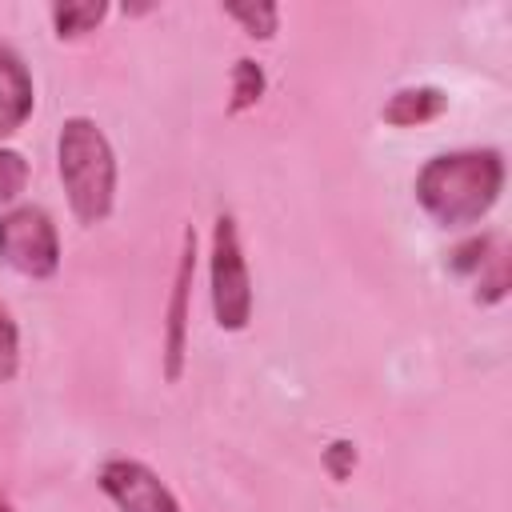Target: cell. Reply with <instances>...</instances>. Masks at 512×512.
<instances>
[{"mask_svg": "<svg viewBox=\"0 0 512 512\" xmlns=\"http://www.w3.org/2000/svg\"><path fill=\"white\" fill-rule=\"evenodd\" d=\"M324 460H328V472H332L336 480H344V476L352 472V464H356V448H352L348 440H336V444H328Z\"/></svg>", "mask_w": 512, "mask_h": 512, "instance_id": "cell-15", "label": "cell"}, {"mask_svg": "<svg viewBox=\"0 0 512 512\" xmlns=\"http://www.w3.org/2000/svg\"><path fill=\"white\" fill-rule=\"evenodd\" d=\"M504 184V164L492 148H464L432 156L416 176V200L424 212L448 228L480 220Z\"/></svg>", "mask_w": 512, "mask_h": 512, "instance_id": "cell-1", "label": "cell"}, {"mask_svg": "<svg viewBox=\"0 0 512 512\" xmlns=\"http://www.w3.org/2000/svg\"><path fill=\"white\" fill-rule=\"evenodd\" d=\"M232 112H244V108H252L256 100H260V92H264V72H260V64L256 60H236V68H232Z\"/></svg>", "mask_w": 512, "mask_h": 512, "instance_id": "cell-10", "label": "cell"}, {"mask_svg": "<svg viewBox=\"0 0 512 512\" xmlns=\"http://www.w3.org/2000/svg\"><path fill=\"white\" fill-rule=\"evenodd\" d=\"M24 180H28V164L16 148H0V204L16 200L24 192Z\"/></svg>", "mask_w": 512, "mask_h": 512, "instance_id": "cell-11", "label": "cell"}, {"mask_svg": "<svg viewBox=\"0 0 512 512\" xmlns=\"http://www.w3.org/2000/svg\"><path fill=\"white\" fill-rule=\"evenodd\" d=\"M212 312H216V324L228 332L244 328L252 312L248 264H244L232 216H216V228H212Z\"/></svg>", "mask_w": 512, "mask_h": 512, "instance_id": "cell-3", "label": "cell"}, {"mask_svg": "<svg viewBox=\"0 0 512 512\" xmlns=\"http://www.w3.org/2000/svg\"><path fill=\"white\" fill-rule=\"evenodd\" d=\"M440 112H444V92L440 88H400L384 104V120L388 124H400V128L424 124V120H432Z\"/></svg>", "mask_w": 512, "mask_h": 512, "instance_id": "cell-8", "label": "cell"}, {"mask_svg": "<svg viewBox=\"0 0 512 512\" xmlns=\"http://www.w3.org/2000/svg\"><path fill=\"white\" fill-rule=\"evenodd\" d=\"M104 4L100 0H84V4H56L52 8V24L60 36H80V32H92L100 20H104Z\"/></svg>", "mask_w": 512, "mask_h": 512, "instance_id": "cell-9", "label": "cell"}, {"mask_svg": "<svg viewBox=\"0 0 512 512\" xmlns=\"http://www.w3.org/2000/svg\"><path fill=\"white\" fill-rule=\"evenodd\" d=\"M16 360H20V344H16V324L8 320V312L0 308V380L16 376Z\"/></svg>", "mask_w": 512, "mask_h": 512, "instance_id": "cell-13", "label": "cell"}, {"mask_svg": "<svg viewBox=\"0 0 512 512\" xmlns=\"http://www.w3.org/2000/svg\"><path fill=\"white\" fill-rule=\"evenodd\" d=\"M100 488L116 500L120 512H180L176 496L140 460H108L100 468Z\"/></svg>", "mask_w": 512, "mask_h": 512, "instance_id": "cell-5", "label": "cell"}, {"mask_svg": "<svg viewBox=\"0 0 512 512\" xmlns=\"http://www.w3.org/2000/svg\"><path fill=\"white\" fill-rule=\"evenodd\" d=\"M0 260L32 280L52 276L60 264V244H56L52 220L32 204L4 212L0 216Z\"/></svg>", "mask_w": 512, "mask_h": 512, "instance_id": "cell-4", "label": "cell"}, {"mask_svg": "<svg viewBox=\"0 0 512 512\" xmlns=\"http://www.w3.org/2000/svg\"><path fill=\"white\" fill-rule=\"evenodd\" d=\"M0 512H12V508H8V500H4V496H0Z\"/></svg>", "mask_w": 512, "mask_h": 512, "instance_id": "cell-16", "label": "cell"}, {"mask_svg": "<svg viewBox=\"0 0 512 512\" xmlns=\"http://www.w3.org/2000/svg\"><path fill=\"white\" fill-rule=\"evenodd\" d=\"M488 244L492 240H468L464 248H456V256H452V268L456 272H476V268H484V252H488Z\"/></svg>", "mask_w": 512, "mask_h": 512, "instance_id": "cell-14", "label": "cell"}, {"mask_svg": "<svg viewBox=\"0 0 512 512\" xmlns=\"http://www.w3.org/2000/svg\"><path fill=\"white\" fill-rule=\"evenodd\" d=\"M192 272H196V232L184 228V248H180V264H176V280H172V304H168V340H164V376L180 380V360H184V328H188V288H192Z\"/></svg>", "mask_w": 512, "mask_h": 512, "instance_id": "cell-6", "label": "cell"}, {"mask_svg": "<svg viewBox=\"0 0 512 512\" xmlns=\"http://www.w3.org/2000/svg\"><path fill=\"white\" fill-rule=\"evenodd\" d=\"M228 16L248 28V36H272L276 32V8L272 4H228Z\"/></svg>", "mask_w": 512, "mask_h": 512, "instance_id": "cell-12", "label": "cell"}, {"mask_svg": "<svg viewBox=\"0 0 512 512\" xmlns=\"http://www.w3.org/2000/svg\"><path fill=\"white\" fill-rule=\"evenodd\" d=\"M32 112V80L12 48L0 44V136L16 132Z\"/></svg>", "mask_w": 512, "mask_h": 512, "instance_id": "cell-7", "label": "cell"}, {"mask_svg": "<svg viewBox=\"0 0 512 512\" xmlns=\"http://www.w3.org/2000/svg\"><path fill=\"white\" fill-rule=\"evenodd\" d=\"M56 160H60V180L68 192V204L80 224H96L112 208L116 192V160L104 140V132L88 116H72L60 128L56 140Z\"/></svg>", "mask_w": 512, "mask_h": 512, "instance_id": "cell-2", "label": "cell"}]
</instances>
